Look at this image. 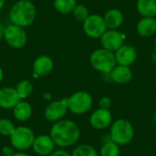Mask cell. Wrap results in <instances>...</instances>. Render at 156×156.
<instances>
[{
  "label": "cell",
  "mask_w": 156,
  "mask_h": 156,
  "mask_svg": "<svg viewBox=\"0 0 156 156\" xmlns=\"http://www.w3.org/2000/svg\"><path fill=\"white\" fill-rule=\"evenodd\" d=\"M49 135L56 146L67 148L78 143L80 137V130L78 124L73 121L62 119L53 123Z\"/></svg>",
  "instance_id": "6da1fadb"
},
{
  "label": "cell",
  "mask_w": 156,
  "mask_h": 156,
  "mask_svg": "<svg viewBox=\"0 0 156 156\" xmlns=\"http://www.w3.org/2000/svg\"><path fill=\"white\" fill-rule=\"evenodd\" d=\"M37 16L35 5L30 0L17 1L9 11V19L12 24L27 27L33 24Z\"/></svg>",
  "instance_id": "7a4b0ae2"
},
{
  "label": "cell",
  "mask_w": 156,
  "mask_h": 156,
  "mask_svg": "<svg viewBox=\"0 0 156 156\" xmlns=\"http://www.w3.org/2000/svg\"><path fill=\"white\" fill-rule=\"evenodd\" d=\"M110 136L112 142L120 146L130 144L134 137L133 124L126 119H118L111 124Z\"/></svg>",
  "instance_id": "3957f363"
},
{
  "label": "cell",
  "mask_w": 156,
  "mask_h": 156,
  "mask_svg": "<svg viewBox=\"0 0 156 156\" xmlns=\"http://www.w3.org/2000/svg\"><path fill=\"white\" fill-rule=\"evenodd\" d=\"M90 61L93 69L106 74H109L117 64L113 52L103 48L94 50L90 55Z\"/></svg>",
  "instance_id": "277c9868"
},
{
  "label": "cell",
  "mask_w": 156,
  "mask_h": 156,
  "mask_svg": "<svg viewBox=\"0 0 156 156\" xmlns=\"http://www.w3.org/2000/svg\"><path fill=\"white\" fill-rule=\"evenodd\" d=\"M35 133L33 130L27 126L16 127L12 134L9 136L11 146L20 152H26L32 147L35 140Z\"/></svg>",
  "instance_id": "5b68a950"
},
{
  "label": "cell",
  "mask_w": 156,
  "mask_h": 156,
  "mask_svg": "<svg viewBox=\"0 0 156 156\" xmlns=\"http://www.w3.org/2000/svg\"><path fill=\"white\" fill-rule=\"evenodd\" d=\"M92 96L83 90L77 91L67 98L68 110L74 115H83L92 107Z\"/></svg>",
  "instance_id": "8992f818"
},
{
  "label": "cell",
  "mask_w": 156,
  "mask_h": 156,
  "mask_svg": "<svg viewBox=\"0 0 156 156\" xmlns=\"http://www.w3.org/2000/svg\"><path fill=\"white\" fill-rule=\"evenodd\" d=\"M83 30L84 33L91 38H101L107 30L103 16L97 14L90 15L83 21Z\"/></svg>",
  "instance_id": "52a82bcc"
},
{
  "label": "cell",
  "mask_w": 156,
  "mask_h": 156,
  "mask_svg": "<svg viewBox=\"0 0 156 156\" xmlns=\"http://www.w3.org/2000/svg\"><path fill=\"white\" fill-rule=\"evenodd\" d=\"M4 38L5 42L14 48H21L27 43V33L24 27L16 25H9L5 27Z\"/></svg>",
  "instance_id": "ba28073f"
},
{
  "label": "cell",
  "mask_w": 156,
  "mask_h": 156,
  "mask_svg": "<svg viewBox=\"0 0 156 156\" xmlns=\"http://www.w3.org/2000/svg\"><path fill=\"white\" fill-rule=\"evenodd\" d=\"M68 112L67 98H63L61 100L49 102L44 111V117L48 122L54 123L64 119Z\"/></svg>",
  "instance_id": "9c48e42d"
},
{
  "label": "cell",
  "mask_w": 156,
  "mask_h": 156,
  "mask_svg": "<svg viewBox=\"0 0 156 156\" xmlns=\"http://www.w3.org/2000/svg\"><path fill=\"white\" fill-rule=\"evenodd\" d=\"M112 123V114L109 109L99 108L90 116V124L95 130H104Z\"/></svg>",
  "instance_id": "30bf717a"
},
{
  "label": "cell",
  "mask_w": 156,
  "mask_h": 156,
  "mask_svg": "<svg viewBox=\"0 0 156 156\" xmlns=\"http://www.w3.org/2000/svg\"><path fill=\"white\" fill-rule=\"evenodd\" d=\"M55 147L56 144L49 134H40L35 137L31 148L37 155L49 156L55 151Z\"/></svg>",
  "instance_id": "8fae6325"
},
{
  "label": "cell",
  "mask_w": 156,
  "mask_h": 156,
  "mask_svg": "<svg viewBox=\"0 0 156 156\" xmlns=\"http://www.w3.org/2000/svg\"><path fill=\"white\" fill-rule=\"evenodd\" d=\"M125 36L115 29L106 30L101 37V43L103 48L112 52L116 51L123 45Z\"/></svg>",
  "instance_id": "7c38bea8"
},
{
  "label": "cell",
  "mask_w": 156,
  "mask_h": 156,
  "mask_svg": "<svg viewBox=\"0 0 156 156\" xmlns=\"http://www.w3.org/2000/svg\"><path fill=\"white\" fill-rule=\"evenodd\" d=\"M116 63L122 66H131L134 63L137 58V52L135 48L131 45H122L115 51Z\"/></svg>",
  "instance_id": "4fadbf2b"
},
{
  "label": "cell",
  "mask_w": 156,
  "mask_h": 156,
  "mask_svg": "<svg viewBox=\"0 0 156 156\" xmlns=\"http://www.w3.org/2000/svg\"><path fill=\"white\" fill-rule=\"evenodd\" d=\"M54 62L48 56L42 55L37 57L33 63V72L35 77H46L51 73Z\"/></svg>",
  "instance_id": "5bb4252c"
},
{
  "label": "cell",
  "mask_w": 156,
  "mask_h": 156,
  "mask_svg": "<svg viewBox=\"0 0 156 156\" xmlns=\"http://www.w3.org/2000/svg\"><path fill=\"white\" fill-rule=\"evenodd\" d=\"M20 101L16 90L13 87H4L0 89V108L12 110Z\"/></svg>",
  "instance_id": "9a60e30c"
},
{
  "label": "cell",
  "mask_w": 156,
  "mask_h": 156,
  "mask_svg": "<svg viewBox=\"0 0 156 156\" xmlns=\"http://www.w3.org/2000/svg\"><path fill=\"white\" fill-rule=\"evenodd\" d=\"M12 110L14 118L20 122H25L28 121L33 113V110L30 103L24 100H20Z\"/></svg>",
  "instance_id": "2e32d148"
},
{
  "label": "cell",
  "mask_w": 156,
  "mask_h": 156,
  "mask_svg": "<svg viewBox=\"0 0 156 156\" xmlns=\"http://www.w3.org/2000/svg\"><path fill=\"white\" fill-rule=\"evenodd\" d=\"M112 80L118 84H126L133 78V72L127 66H115V68L109 73Z\"/></svg>",
  "instance_id": "e0dca14e"
},
{
  "label": "cell",
  "mask_w": 156,
  "mask_h": 156,
  "mask_svg": "<svg viewBox=\"0 0 156 156\" xmlns=\"http://www.w3.org/2000/svg\"><path fill=\"white\" fill-rule=\"evenodd\" d=\"M137 32L140 36L147 37L156 32V19L154 17L143 16L137 24Z\"/></svg>",
  "instance_id": "ac0fdd59"
},
{
  "label": "cell",
  "mask_w": 156,
  "mask_h": 156,
  "mask_svg": "<svg viewBox=\"0 0 156 156\" xmlns=\"http://www.w3.org/2000/svg\"><path fill=\"white\" fill-rule=\"evenodd\" d=\"M106 27L109 29H116L120 27L123 22V15L119 9H110L103 16Z\"/></svg>",
  "instance_id": "d6986e66"
},
{
  "label": "cell",
  "mask_w": 156,
  "mask_h": 156,
  "mask_svg": "<svg viewBox=\"0 0 156 156\" xmlns=\"http://www.w3.org/2000/svg\"><path fill=\"white\" fill-rule=\"evenodd\" d=\"M136 6L138 12L143 16H156V0H138Z\"/></svg>",
  "instance_id": "ffe728a7"
},
{
  "label": "cell",
  "mask_w": 156,
  "mask_h": 156,
  "mask_svg": "<svg viewBox=\"0 0 156 156\" xmlns=\"http://www.w3.org/2000/svg\"><path fill=\"white\" fill-rule=\"evenodd\" d=\"M16 93L20 100H25L29 97L33 92V84L28 80H20L16 86Z\"/></svg>",
  "instance_id": "44dd1931"
},
{
  "label": "cell",
  "mask_w": 156,
  "mask_h": 156,
  "mask_svg": "<svg viewBox=\"0 0 156 156\" xmlns=\"http://www.w3.org/2000/svg\"><path fill=\"white\" fill-rule=\"evenodd\" d=\"M76 0H54V8L61 14H69L72 12L76 6Z\"/></svg>",
  "instance_id": "7402d4cb"
},
{
  "label": "cell",
  "mask_w": 156,
  "mask_h": 156,
  "mask_svg": "<svg viewBox=\"0 0 156 156\" xmlns=\"http://www.w3.org/2000/svg\"><path fill=\"white\" fill-rule=\"evenodd\" d=\"M70 154L71 156H99L97 150L93 146L87 144L78 145L74 148Z\"/></svg>",
  "instance_id": "603a6c76"
},
{
  "label": "cell",
  "mask_w": 156,
  "mask_h": 156,
  "mask_svg": "<svg viewBox=\"0 0 156 156\" xmlns=\"http://www.w3.org/2000/svg\"><path fill=\"white\" fill-rule=\"evenodd\" d=\"M120 145L112 141L104 143L100 150V156H120Z\"/></svg>",
  "instance_id": "cb8c5ba5"
},
{
  "label": "cell",
  "mask_w": 156,
  "mask_h": 156,
  "mask_svg": "<svg viewBox=\"0 0 156 156\" xmlns=\"http://www.w3.org/2000/svg\"><path fill=\"white\" fill-rule=\"evenodd\" d=\"M15 128L16 126L11 120L7 118L0 119V135L9 137L14 132Z\"/></svg>",
  "instance_id": "d4e9b609"
},
{
  "label": "cell",
  "mask_w": 156,
  "mask_h": 156,
  "mask_svg": "<svg viewBox=\"0 0 156 156\" xmlns=\"http://www.w3.org/2000/svg\"><path fill=\"white\" fill-rule=\"evenodd\" d=\"M72 14L77 20L82 22L90 16L88 8L84 5H76V6L72 10Z\"/></svg>",
  "instance_id": "484cf974"
},
{
  "label": "cell",
  "mask_w": 156,
  "mask_h": 156,
  "mask_svg": "<svg viewBox=\"0 0 156 156\" xmlns=\"http://www.w3.org/2000/svg\"><path fill=\"white\" fill-rule=\"evenodd\" d=\"M111 104H112V101L109 97H102L99 101L100 108L102 109H109L111 107Z\"/></svg>",
  "instance_id": "4316f807"
},
{
  "label": "cell",
  "mask_w": 156,
  "mask_h": 156,
  "mask_svg": "<svg viewBox=\"0 0 156 156\" xmlns=\"http://www.w3.org/2000/svg\"><path fill=\"white\" fill-rule=\"evenodd\" d=\"M15 154V149L12 146H4L1 150L2 156H13Z\"/></svg>",
  "instance_id": "83f0119b"
},
{
  "label": "cell",
  "mask_w": 156,
  "mask_h": 156,
  "mask_svg": "<svg viewBox=\"0 0 156 156\" xmlns=\"http://www.w3.org/2000/svg\"><path fill=\"white\" fill-rule=\"evenodd\" d=\"M49 156H71V154L65 150H56Z\"/></svg>",
  "instance_id": "f1b7e54d"
},
{
  "label": "cell",
  "mask_w": 156,
  "mask_h": 156,
  "mask_svg": "<svg viewBox=\"0 0 156 156\" xmlns=\"http://www.w3.org/2000/svg\"><path fill=\"white\" fill-rule=\"evenodd\" d=\"M13 156H30L29 154H27L26 152H20V151H17V152H15V154H13Z\"/></svg>",
  "instance_id": "f546056e"
},
{
  "label": "cell",
  "mask_w": 156,
  "mask_h": 156,
  "mask_svg": "<svg viewBox=\"0 0 156 156\" xmlns=\"http://www.w3.org/2000/svg\"><path fill=\"white\" fill-rule=\"evenodd\" d=\"M4 31H5V27L0 25V40L4 37Z\"/></svg>",
  "instance_id": "4dcf8cb0"
},
{
  "label": "cell",
  "mask_w": 156,
  "mask_h": 156,
  "mask_svg": "<svg viewBox=\"0 0 156 156\" xmlns=\"http://www.w3.org/2000/svg\"><path fill=\"white\" fill-rule=\"evenodd\" d=\"M3 78H4V71H3V69H2L1 66H0V83H1L2 80H3Z\"/></svg>",
  "instance_id": "1f68e13d"
},
{
  "label": "cell",
  "mask_w": 156,
  "mask_h": 156,
  "mask_svg": "<svg viewBox=\"0 0 156 156\" xmlns=\"http://www.w3.org/2000/svg\"><path fill=\"white\" fill-rule=\"evenodd\" d=\"M4 5H5V0H0V10L3 9Z\"/></svg>",
  "instance_id": "d6a6232c"
},
{
  "label": "cell",
  "mask_w": 156,
  "mask_h": 156,
  "mask_svg": "<svg viewBox=\"0 0 156 156\" xmlns=\"http://www.w3.org/2000/svg\"><path fill=\"white\" fill-rule=\"evenodd\" d=\"M154 122L156 123V112L155 113H154Z\"/></svg>",
  "instance_id": "836d02e7"
}]
</instances>
